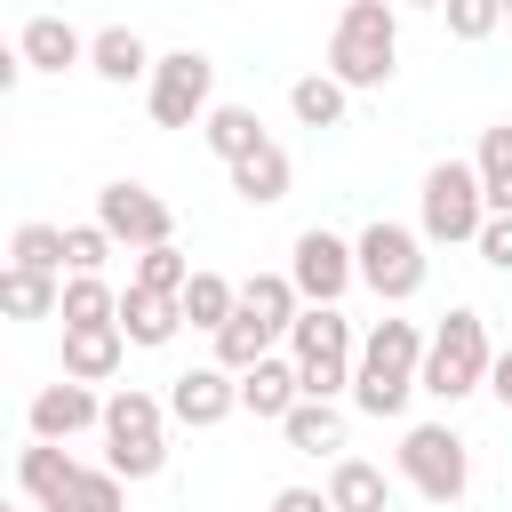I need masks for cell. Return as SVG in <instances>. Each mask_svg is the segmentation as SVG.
Wrapping results in <instances>:
<instances>
[{
  "mask_svg": "<svg viewBox=\"0 0 512 512\" xmlns=\"http://www.w3.org/2000/svg\"><path fill=\"white\" fill-rule=\"evenodd\" d=\"M416 368H424L416 320H376L360 336V360H352V408L360 416H400L408 392H416Z\"/></svg>",
  "mask_w": 512,
  "mask_h": 512,
  "instance_id": "6da1fadb",
  "label": "cell"
},
{
  "mask_svg": "<svg viewBox=\"0 0 512 512\" xmlns=\"http://www.w3.org/2000/svg\"><path fill=\"white\" fill-rule=\"evenodd\" d=\"M392 64H400V16H392V0H344V16L328 32V80L384 88Z\"/></svg>",
  "mask_w": 512,
  "mask_h": 512,
  "instance_id": "7a4b0ae2",
  "label": "cell"
},
{
  "mask_svg": "<svg viewBox=\"0 0 512 512\" xmlns=\"http://www.w3.org/2000/svg\"><path fill=\"white\" fill-rule=\"evenodd\" d=\"M488 320L472 312V304H456L432 336H424V368H416V392H432V400H464V392H480L488 384Z\"/></svg>",
  "mask_w": 512,
  "mask_h": 512,
  "instance_id": "3957f363",
  "label": "cell"
},
{
  "mask_svg": "<svg viewBox=\"0 0 512 512\" xmlns=\"http://www.w3.org/2000/svg\"><path fill=\"white\" fill-rule=\"evenodd\" d=\"M168 400H152V392H136V384H120L112 400H104V464L120 472V480H152L160 464H168Z\"/></svg>",
  "mask_w": 512,
  "mask_h": 512,
  "instance_id": "277c9868",
  "label": "cell"
},
{
  "mask_svg": "<svg viewBox=\"0 0 512 512\" xmlns=\"http://www.w3.org/2000/svg\"><path fill=\"white\" fill-rule=\"evenodd\" d=\"M352 272L384 296V304H408L416 288H424V232H408V224H368L360 240H352Z\"/></svg>",
  "mask_w": 512,
  "mask_h": 512,
  "instance_id": "5b68a950",
  "label": "cell"
},
{
  "mask_svg": "<svg viewBox=\"0 0 512 512\" xmlns=\"http://www.w3.org/2000/svg\"><path fill=\"white\" fill-rule=\"evenodd\" d=\"M488 224V192H480V168L464 160H432L424 168V240H480Z\"/></svg>",
  "mask_w": 512,
  "mask_h": 512,
  "instance_id": "8992f818",
  "label": "cell"
},
{
  "mask_svg": "<svg viewBox=\"0 0 512 512\" xmlns=\"http://www.w3.org/2000/svg\"><path fill=\"white\" fill-rule=\"evenodd\" d=\"M208 88H216V64L200 48H168V56H152L144 104H152L160 128H200L208 120Z\"/></svg>",
  "mask_w": 512,
  "mask_h": 512,
  "instance_id": "52a82bcc",
  "label": "cell"
},
{
  "mask_svg": "<svg viewBox=\"0 0 512 512\" xmlns=\"http://www.w3.org/2000/svg\"><path fill=\"white\" fill-rule=\"evenodd\" d=\"M400 480L424 496V504H464V480H472V456L448 424H416L400 440Z\"/></svg>",
  "mask_w": 512,
  "mask_h": 512,
  "instance_id": "ba28073f",
  "label": "cell"
},
{
  "mask_svg": "<svg viewBox=\"0 0 512 512\" xmlns=\"http://www.w3.org/2000/svg\"><path fill=\"white\" fill-rule=\"evenodd\" d=\"M96 224H104L120 248H160V240H176L168 200L144 192V184H104V192H96Z\"/></svg>",
  "mask_w": 512,
  "mask_h": 512,
  "instance_id": "9c48e42d",
  "label": "cell"
},
{
  "mask_svg": "<svg viewBox=\"0 0 512 512\" xmlns=\"http://www.w3.org/2000/svg\"><path fill=\"white\" fill-rule=\"evenodd\" d=\"M288 280H296V296L304 304H336L360 272H352V240H336V232H296V256H288Z\"/></svg>",
  "mask_w": 512,
  "mask_h": 512,
  "instance_id": "30bf717a",
  "label": "cell"
},
{
  "mask_svg": "<svg viewBox=\"0 0 512 512\" xmlns=\"http://www.w3.org/2000/svg\"><path fill=\"white\" fill-rule=\"evenodd\" d=\"M240 408V376L232 368H184V376H168V416L176 424H192V432H208V424H224Z\"/></svg>",
  "mask_w": 512,
  "mask_h": 512,
  "instance_id": "8fae6325",
  "label": "cell"
},
{
  "mask_svg": "<svg viewBox=\"0 0 512 512\" xmlns=\"http://www.w3.org/2000/svg\"><path fill=\"white\" fill-rule=\"evenodd\" d=\"M88 424H104V400H96L88 384L64 376V384H40V392H32V440H56V448H64V440L88 432Z\"/></svg>",
  "mask_w": 512,
  "mask_h": 512,
  "instance_id": "7c38bea8",
  "label": "cell"
},
{
  "mask_svg": "<svg viewBox=\"0 0 512 512\" xmlns=\"http://www.w3.org/2000/svg\"><path fill=\"white\" fill-rule=\"evenodd\" d=\"M16 56H24V72H72V64H88V40L64 16H32L16 32Z\"/></svg>",
  "mask_w": 512,
  "mask_h": 512,
  "instance_id": "4fadbf2b",
  "label": "cell"
},
{
  "mask_svg": "<svg viewBox=\"0 0 512 512\" xmlns=\"http://www.w3.org/2000/svg\"><path fill=\"white\" fill-rule=\"evenodd\" d=\"M112 320H120V336H128V344L160 352V344L184 328V304H176V296H152V288H120V312H112Z\"/></svg>",
  "mask_w": 512,
  "mask_h": 512,
  "instance_id": "5bb4252c",
  "label": "cell"
},
{
  "mask_svg": "<svg viewBox=\"0 0 512 512\" xmlns=\"http://www.w3.org/2000/svg\"><path fill=\"white\" fill-rule=\"evenodd\" d=\"M16 480H24V496L40 504V512H64V496H72V480H80V464L56 448V440H32L24 456H16Z\"/></svg>",
  "mask_w": 512,
  "mask_h": 512,
  "instance_id": "9a60e30c",
  "label": "cell"
},
{
  "mask_svg": "<svg viewBox=\"0 0 512 512\" xmlns=\"http://www.w3.org/2000/svg\"><path fill=\"white\" fill-rule=\"evenodd\" d=\"M88 72H96V80H112V88H128V80H152V48H144V32H128V24H104V32L88 40Z\"/></svg>",
  "mask_w": 512,
  "mask_h": 512,
  "instance_id": "2e32d148",
  "label": "cell"
},
{
  "mask_svg": "<svg viewBox=\"0 0 512 512\" xmlns=\"http://www.w3.org/2000/svg\"><path fill=\"white\" fill-rule=\"evenodd\" d=\"M288 344H296V360H352V352H360V344H352V320H344L336 304H304L296 328H288Z\"/></svg>",
  "mask_w": 512,
  "mask_h": 512,
  "instance_id": "e0dca14e",
  "label": "cell"
},
{
  "mask_svg": "<svg viewBox=\"0 0 512 512\" xmlns=\"http://www.w3.org/2000/svg\"><path fill=\"white\" fill-rule=\"evenodd\" d=\"M120 352H128L120 320H112V328H64V376H72V384H104V376L120 368Z\"/></svg>",
  "mask_w": 512,
  "mask_h": 512,
  "instance_id": "ac0fdd59",
  "label": "cell"
},
{
  "mask_svg": "<svg viewBox=\"0 0 512 512\" xmlns=\"http://www.w3.org/2000/svg\"><path fill=\"white\" fill-rule=\"evenodd\" d=\"M296 400H304V384H296V360H272V352H264V360L240 376V408H248V416H272V424H280Z\"/></svg>",
  "mask_w": 512,
  "mask_h": 512,
  "instance_id": "d6986e66",
  "label": "cell"
},
{
  "mask_svg": "<svg viewBox=\"0 0 512 512\" xmlns=\"http://www.w3.org/2000/svg\"><path fill=\"white\" fill-rule=\"evenodd\" d=\"M288 176H296V168H288V152H280L272 136H264L248 160H232V192H240L248 208H272V200H288Z\"/></svg>",
  "mask_w": 512,
  "mask_h": 512,
  "instance_id": "ffe728a7",
  "label": "cell"
},
{
  "mask_svg": "<svg viewBox=\"0 0 512 512\" xmlns=\"http://www.w3.org/2000/svg\"><path fill=\"white\" fill-rule=\"evenodd\" d=\"M240 312H248V320H264L272 336H288V328H296V312H304V296H296V280H288V272H248V280H240Z\"/></svg>",
  "mask_w": 512,
  "mask_h": 512,
  "instance_id": "44dd1931",
  "label": "cell"
},
{
  "mask_svg": "<svg viewBox=\"0 0 512 512\" xmlns=\"http://www.w3.org/2000/svg\"><path fill=\"white\" fill-rule=\"evenodd\" d=\"M328 512H392V488L368 456H336L328 472Z\"/></svg>",
  "mask_w": 512,
  "mask_h": 512,
  "instance_id": "7402d4cb",
  "label": "cell"
},
{
  "mask_svg": "<svg viewBox=\"0 0 512 512\" xmlns=\"http://www.w3.org/2000/svg\"><path fill=\"white\" fill-rule=\"evenodd\" d=\"M56 272H24V264H0V320H56Z\"/></svg>",
  "mask_w": 512,
  "mask_h": 512,
  "instance_id": "603a6c76",
  "label": "cell"
},
{
  "mask_svg": "<svg viewBox=\"0 0 512 512\" xmlns=\"http://www.w3.org/2000/svg\"><path fill=\"white\" fill-rule=\"evenodd\" d=\"M200 136H208V152L232 168V160H248L256 144H264V120L248 112V104H208V120H200Z\"/></svg>",
  "mask_w": 512,
  "mask_h": 512,
  "instance_id": "cb8c5ba5",
  "label": "cell"
},
{
  "mask_svg": "<svg viewBox=\"0 0 512 512\" xmlns=\"http://www.w3.org/2000/svg\"><path fill=\"white\" fill-rule=\"evenodd\" d=\"M280 432H288L296 456H328V448H344V416H336V400H296V408L280 416Z\"/></svg>",
  "mask_w": 512,
  "mask_h": 512,
  "instance_id": "d4e9b609",
  "label": "cell"
},
{
  "mask_svg": "<svg viewBox=\"0 0 512 512\" xmlns=\"http://www.w3.org/2000/svg\"><path fill=\"white\" fill-rule=\"evenodd\" d=\"M112 312H120V296L104 288V272H72L64 296H56V320L64 328H112Z\"/></svg>",
  "mask_w": 512,
  "mask_h": 512,
  "instance_id": "484cf974",
  "label": "cell"
},
{
  "mask_svg": "<svg viewBox=\"0 0 512 512\" xmlns=\"http://www.w3.org/2000/svg\"><path fill=\"white\" fill-rule=\"evenodd\" d=\"M344 104H352V88L328 80V72H304V80L288 88V112H296L304 128H344Z\"/></svg>",
  "mask_w": 512,
  "mask_h": 512,
  "instance_id": "4316f807",
  "label": "cell"
},
{
  "mask_svg": "<svg viewBox=\"0 0 512 512\" xmlns=\"http://www.w3.org/2000/svg\"><path fill=\"white\" fill-rule=\"evenodd\" d=\"M176 304H184V320H192V328H208V336H216V328H224V320L240 312V288H232L224 272H192Z\"/></svg>",
  "mask_w": 512,
  "mask_h": 512,
  "instance_id": "83f0119b",
  "label": "cell"
},
{
  "mask_svg": "<svg viewBox=\"0 0 512 512\" xmlns=\"http://www.w3.org/2000/svg\"><path fill=\"white\" fill-rule=\"evenodd\" d=\"M480 192H488V216H512V120H496L480 136Z\"/></svg>",
  "mask_w": 512,
  "mask_h": 512,
  "instance_id": "f1b7e54d",
  "label": "cell"
},
{
  "mask_svg": "<svg viewBox=\"0 0 512 512\" xmlns=\"http://www.w3.org/2000/svg\"><path fill=\"white\" fill-rule=\"evenodd\" d=\"M272 344H280V336H272L264 320H248V312H232V320L216 328V368H232V376H248V368H256V360H264Z\"/></svg>",
  "mask_w": 512,
  "mask_h": 512,
  "instance_id": "f546056e",
  "label": "cell"
},
{
  "mask_svg": "<svg viewBox=\"0 0 512 512\" xmlns=\"http://www.w3.org/2000/svg\"><path fill=\"white\" fill-rule=\"evenodd\" d=\"M184 280H192V256H184L176 240H160V248H136V272H128V288H152V296H184Z\"/></svg>",
  "mask_w": 512,
  "mask_h": 512,
  "instance_id": "4dcf8cb0",
  "label": "cell"
},
{
  "mask_svg": "<svg viewBox=\"0 0 512 512\" xmlns=\"http://www.w3.org/2000/svg\"><path fill=\"white\" fill-rule=\"evenodd\" d=\"M8 264H24V272H64V232H56V224H16Z\"/></svg>",
  "mask_w": 512,
  "mask_h": 512,
  "instance_id": "1f68e13d",
  "label": "cell"
},
{
  "mask_svg": "<svg viewBox=\"0 0 512 512\" xmlns=\"http://www.w3.org/2000/svg\"><path fill=\"white\" fill-rule=\"evenodd\" d=\"M112 248H120V240H112L104 224H64V272H104Z\"/></svg>",
  "mask_w": 512,
  "mask_h": 512,
  "instance_id": "d6a6232c",
  "label": "cell"
},
{
  "mask_svg": "<svg viewBox=\"0 0 512 512\" xmlns=\"http://www.w3.org/2000/svg\"><path fill=\"white\" fill-rule=\"evenodd\" d=\"M120 488H128V480H120L112 464H104V472H80V480H72V496H64V512H128V496H120Z\"/></svg>",
  "mask_w": 512,
  "mask_h": 512,
  "instance_id": "836d02e7",
  "label": "cell"
},
{
  "mask_svg": "<svg viewBox=\"0 0 512 512\" xmlns=\"http://www.w3.org/2000/svg\"><path fill=\"white\" fill-rule=\"evenodd\" d=\"M440 16H448L456 40H488L504 24V0H440Z\"/></svg>",
  "mask_w": 512,
  "mask_h": 512,
  "instance_id": "e575fe53",
  "label": "cell"
},
{
  "mask_svg": "<svg viewBox=\"0 0 512 512\" xmlns=\"http://www.w3.org/2000/svg\"><path fill=\"white\" fill-rule=\"evenodd\" d=\"M296 384H304V400H336V392H352V360H296Z\"/></svg>",
  "mask_w": 512,
  "mask_h": 512,
  "instance_id": "d590c367",
  "label": "cell"
},
{
  "mask_svg": "<svg viewBox=\"0 0 512 512\" xmlns=\"http://www.w3.org/2000/svg\"><path fill=\"white\" fill-rule=\"evenodd\" d=\"M472 248H480V256H488V264H496V272H512V216H488V224H480V240H472Z\"/></svg>",
  "mask_w": 512,
  "mask_h": 512,
  "instance_id": "8d00e7d4",
  "label": "cell"
},
{
  "mask_svg": "<svg viewBox=\"0 0 512 512\" xmlns=\"http://www.w3.org/2000/svg\"><path fill=\"white\" fill-rule=\"evenodd\" d=\"M272 512H328V496H320V488H280Z\"/></svg>",
  "mask_w": 512,
  "mask_h": 512,
  "instance_id": "74e56055",
  "label": "cell"
},
{
  "mask_svg": "<svg viewBox=\"0 0 512 512\" xmlns=\"http://www.w3.org/2000/svg\"><path fill=\"white\" fill-rule=\"evenodd\" d=\"M16 80H24V56H16V40H0V104H8Z\"/></svg>",
  "mask_w": 512,
  "mask_h": 512,
  "instance_id": "f35d334b",
  "label": "cell"
},
{
  "mask_svg": "<svg viewBox=\"0 0 512 512\" xmlns=\"http://www.w3.org/2000/svg\"><path fill=\"white\" fill-rule=\"evenodd\" d=\"M488 392L512 408V352H496V360H488Z\"/></svg>",
  "mask_w": 512,
  "mask_h": 512,
  "instance_id": "ab89813d",
  "label": "cell"
},
{
  "mask_svg": "<svg viewBox=\"0 0 512 512\" xmlns=\"http://www.w3.org/2000/svg\"><path fill=\"white\" fill-rule=\"evenodd\" d=\"M432 512H464V504H432Z\"/></svg>",
  "mask_w": 512,
  "mask_h": 512,
  "instance_id": "60d3db41",
  "label": "cell"
},
{
  "mask_svg": "<svg viewBox=\"0 0 512 512\" xmlns=\"http://www.w3.org/2000/svg\"><path fill=\"white\" fill-rule=\"evenodd\" d=\"M408 8H440V0H408Z\"/></svg>",
  "mask_w": 512,
  "mask_h": 512,
  "instance_id": "b9f144b4",
  "label": "cell"
},
{
  "mask_svg": "<svg viewBox=\"0 0 512 512\" xmlns=\"http://www.w3.org/2000/svg\"><path fill=\"white\" fill-rule=\"evenodd\" d=\"M504 24H512V0H504Z\"/></svg>",
  "mask_w": 512,
  "mask_h": 512,
  "instance_id": "7bdbcfd3",
  "label": "cell"
},
{
  "mask_svg": "<svg viewBox=\"0 0 512 512\" xmlns=\"http://www.w3.org/2000/svg\"><path fill=\"white\" fill-rule=\"evenodd\" d=\"M0 512H8V504H0Z\"/></svg>",
  "mask_w": 512,
  "mask_h": 512,
  "instance_id": "ee69618b",
  "label": "cell"
},
{
  "mask_svg": "<svg viewBox=\"0 0 512 512\" xmlns=\"http://www.w3.org/2000/svg\"><path fill=\"white\" fill-rule=\"evenodd\" d=\"M0 136H8V128H0Z\"/></svg>",
  "mask_w": 512,
  "mask_h": 512,
  "instance_id": "f6af8a7d",
  "label": "cell"
}]
</instances>
